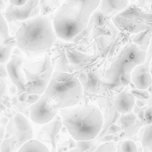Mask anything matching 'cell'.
Returning <instances> with one entry per match:
<instances>
[{
    "mask_svg": "<svg viewBox=\"0 0 152 152\" xmlns=\"http://www.w3.org/2000/svg\"><path fill=\"white\" fill-rule=\"evenodd\" d=\"M6 64L12 82L22 94L42 95L55 72L48 52L26 56L17 46Z\"/></svg>",
    "mask_w": 152,
    "mask_h": 152,
    "instance_id": "obj_1",
    "label": "cell"
},
{
    "mask_svg": "<svg viewBox=\"0 0 152 152\" xmlns=\"http://www.w3.org/2000/svg\"><path fill=\"white\" fill-rule=\"evenodd\" d=\"M53 17L41 14L21 22L16 34L17 46L26 56L49 52L57 39Z\"/></svg>",
    "mask_w": 152,
    "mask_h": 152,
    "instance_id": "obj_2",
    "label": "cell"
},
{
    "mask_svg": "<svg viewBox=\"0 0 152 152\" xmlns=\"http://www.w3.org/2000/svg\"><path fill=\"white\" fill-rule=\"evenodd\" d=\"M100 0H66L53 16L58 39L70 42L87 26Z\"/></svg>",
    "mask_w": 152,
    "mask_h": 152,
    "instance_id": "obj_3",
    "label": "cell"
},
{
    "mask_svg": "<svg viewBox=\"0 0 152 152\" xmlns=\"http://www.w3.org/2000/svg\"><path fill=\"white\" fill-rule=\"evenodd\" d=\"M58 114L61 117L63 125L75 140L94 139L103 128V114L94 105L78 104L60 108Z\"/></svg>",
    "mask_w": 152,
    "mask_h": 152,
    "instance_id": "obj_4",
    "label": "cell"
},
{
    "mask_svg": "<svg viewBox=\"0 0 152 152\" xmlns=\"http://www.w3.org/2000/svg\"><path fill=\"white\" fill-rule=\"evenodd\" d=\"M43 94L49 106L59 109L79 104L83 97V91L77 77L55 71Z\"/></svg>",
    "mask_w": 152,
    "mask_h": 152,
    "instance_id": "obj_5",
    "label": "cell"
},
{
    "mask_svg": "<svg viewBox=\"0 0 152 152\" xmlns=\"http://www.w3.org/2000/svg\"><path fill=\"white\" fill-rule=\"evenodd\" d=\"M145 47L133 43L124 48L112 61L106 72V83L113 88L129 85L131 82L130 75L132 70L145 62L147 50L144 48Z\"/></svg>",
    "mask_w": 152,
    "mask_h": 152,
    "instance_id": "obj_6",
    "label": "cell"
},
{
    "mask_svg": "<svg viewBox=\"0 0 152 152\" xmlns=\"http://www.w3.org/2000/svg\"><path fill=\"white\" fill-rule=\"evenodd\" d=\"M33 137V128L30 121L22 114H16L7 125L4 138L0 145V152H18Z\"/></svg>",
    "mask_w": 152,
    "mask_h": 152,
    "instance_id": "obj_7",
    "label": "cell"
},
{
    "mask_svg": "<svg viewBox=\"0 0 152 152\" xmlns=\"http://www.w3.org/2000/svg\"><path fill=\"white\" fill-rule=\"evenodd\" d=\"M152 14L143 11L135 3H130L124 9L112 18L119 31L134 34L152 27Z\"/></svg>",
    "mask_w": 152,
    "mask_h": 152,
    "instance_id": "obj_8",
    "label": "cell"
},
{
    "mask_svg": "<svg viewBox=\"0 0 152 152\" xmlns=\"http://www.w3.org/2000/svg\"><path fill=\"white\" fill-rule=\"evenodd\" d=\"M40 0H9L4 13L7 22H21L39 15Z\"/></svg>",
    "mask_w": 152,
    "mask_h": 152,
    "instance_id": "obj_9",
    "label": "cell"
},
{
    "mask_svg": "<svg viewBox=\"0 0 152 152\" xmlns=\"http://www.w3.org/2000/svg\"><path fill=\"white\" fill-rule=\"evenodd\" d=\"M42 125L38 132L37 140L44 144L49 152H56V137L63 126L61 117L57 113L52 120Z\"/></svg>",
    "mask_w": 152,
    "mask_h": 152,
    "instance_id": "obj_10",
    "label": "cell"
},
{
    "mask_svg": "<svg viewBox=\"0 0 152 152\" xmlns=\"http://www.w3.org/2000/svg\"><path fill=\"white\" fill-rule=\"evenodd\" d=\"M58 109L49 106L43 94L31 106L30 115L31 120L37 124H43L52 120L58 113Z\"/></svg>",
    "mask_w": 152,
    "mask_h": 152,
    "instance_id": "obj_11",
    "label": "cell"
},
{
    "mask_svg": "<svg viewBox=\"0 0 152 152\" xmlns=\"http://www.w3.org/2000/svg\"><path fill=\"white\" fill-rule=\"evenodd\" d=\"M16 45V38L10 36L7 22L0 12V64L7 63Z\"/></svg>",
    "mask_w": 152,
    "mask_h": 152,
    "instance_id": "obj_12",
    "label": "cell"
},
{
    "mask_svg": "<svg viewBox=\"0 0 152 152\" xmlns=\"http://www.w3.org/2000/svg\"><path fill=\"white\" fill-rule=\"evenodd\" d=\"M131 80L137 89L146 90L152 84V80L150 67L148 64L137 66L132 72Z\"/></svg>",
    "mask_w": 152,
    "mask_h": 152,
    "instance_id": "obj_13",
    "label": "cell"
},
{
    "mask_svg": "<svg viewBox=\"0 0 152 152\" xmlns=\"http://www.w3.org/2000/svg\"><path fill=\"white\" fill-rule=\"evenodd\" d=\"M128 85L114 97V101L117 111L120 113L126 114L133 111L136 99Z\"/></svg>",
    "mask_w": 152,
    "mask_h": 152,
    "instance_id": "obj_14",
    "label": "cell"
},
{
    "mask_svg": "<svg viewBox=\"0 0 152 152\" xmlns=\"http://www.w3.org/2000/svg\"><path fill=\"white\" fill-rule=\"evenodd\" d=\"M129 4V0H100L97 9L107 18H112Z\"/></svg>",
    "mask_w": 152,
    "mask_h": 152,
    "instance_id": "obj_15",
    "label": "cell"
},
{
    "mask_svg": "<svg viewBox=\"0 0 152 152\" xmlns=\"http://www.w3.org/2000/svg\"><path fill=\"white\" fill-rule=\"evenodd\" d=\"M66 0H40V14L44 15H54Z\"/></svg>",
    "mask_w": 152,
    "mask_h": 152,
    "instance_id": "obj_16",
    "label": "cell"
},
{
    "mask_svg": "<svg viewBox=\"0 0 152 152\" xmlns=\"http://www.w3.org/2000/svg\"><path fill=\"white\" fill-rule=\"evenodd\" d=\"M18 152H49L47 147L37 140L31 139L25 143Z\"/></svg>",
    "mask_w": 152,
    "mask_h": 152,
    "instance_id": "obj_17",
    "label": "cell"
},
{
    "mask_svg": "<svg viewBox=\"0 0 152 152\" xmlns=\"http://www.w3.org/2000/svg\"><path fill=\"white\" fill-rule=\"evenodd\" d=\"M133 39L134 44L140 46H148L152 41V27L136 34Z\"/></svg>",
    "mask_w": 152,
    "mask_h": 152,
    "instance_id": "obj_18",
    "label": "cell"
},
{
    "mask_svg": "<svg viewBox=\"0 0 152 152\" xmlns=\"http://www.w3.org/2000/svg\"><path fill=\"white\" fill-rule=\"evenodd\" d=\"M152 124L146 126L141 138V143L144 151H152Z\"/></svg>",
    "mask_w": 152,
    "mask_h": 152,
    "instance_id": "obj_19",
    "label": "cell"
},
{
    "mask_svg": "<svg viewBox=\"0 0 152 152\" xmlns=\"http://www.w3.org/2000/svg\"><path fill=\"white\" fill-rule=\"evenodd\" d=\"M93 140H75L76 147L71 151L74 152H88L94 151L92 149L96 150L97 147L95 145V143Z\"/></svg>",
    "mask_w": 152,
    "mask_h": 152,
    "instance_id": "obj_20",
    "label": "cell"
},
{
    "mask_svg": "<svg viewBox=\"0 0 152 152\" xmlns=\"http://www.w3.org/2000/svg\"><path fill=\"white\" fill-rule=\"evenodd\" d=\"M117 152H137V146L132 140H126L120 141L117 145Z\"/></svg>",
    "mask_w": 152,
    "mask_h": 152,
    "instance_id": "obj_21",
    "label": "cell"
},
{
    "mask_svg": "<svg viewBox=\"0 0 152 152\" xmlns=\"http://www.w3.org/2000/svg\"><path fill=\"white\" fill-rule=\"evenodd\" d=\"M95 152H117V145L113 141L104 142L99 145Z\"/></svg>",
    "mask_w": 152,
    "mask_h": 152,
    "instance_id": "obj_22",
    "label": "cell"
},
{
    "mask_svg": "<svg viewBox=\"0 0 152 152\" xmlns=\"http://www.w3.org/2000/svg\"><path fill=\"white\" fill-rule=\"evenodd\" d=\"M134 3L145 13L152 14V0H137Z\"/></svg>",
    "mask_w": 152,
    "mask_h": 152,
    "instance_id": "obj_23",
    "label": "cell"
},
{
    "mask_svg": "<svg viewBox=\"0 0 152 152\" xmlns=\"http://www.w3.org/2000/svg\"><path fill=\"white\" fill-rule=\"evenodd\" d=\"M152 107H150L146 110L145 113H144V119H145V121L148 124H152Z\"/></svg>",
    "mask_w": 152,
    "mask_h": 152,
    "instance_id": "obj_24",
    "label": "cell"
},
{
    "mask_svg": "<svg viewBox=\"0 0 152 152\" xmlns=\"http://www.w3.org/2000/svg\"><path fill=\"white\" fill-rule=\"evenodd\" d=\"M5 10H6V6H5L4 0H0V12L3 15L5 13Z\"/></svg>",
    "mask_w": 152,
    "mask_h": 152,
    "instance_id": "obj_25",
    "label": "cell"
},
{
    "mask_svg": "<svg viewBox=\"0 0 152 152\" xmlns=\"http://www.w3.org/2000/svg\"><path fill=\"white\" fill-rule=\"evenodd\" d=\"M137 0H129L130 3H134L137 1Z\"/></svg>",
    "mask_w": 152,
    "mask_h": 152,
    "instance_id": "obj_26",
    "label": "cell"
}]
</instances>
